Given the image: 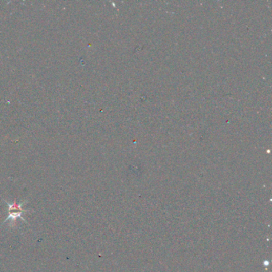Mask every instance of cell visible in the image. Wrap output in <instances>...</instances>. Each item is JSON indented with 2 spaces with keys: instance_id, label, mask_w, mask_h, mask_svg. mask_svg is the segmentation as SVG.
<instances>
[{
  "instance_id": "cell-1",
  "label": "cell",
  "mask_w": 272,
  "mask_h": 272,
  "mask_svg": "<svg viewBox=\"0 0 272 272\" xmlns=\"http://www.w3.org/2000/svg\"><path fill=\"white\" fill-rule=\"evenodd\" d=\"M4 202L8 205V216L4 220V224L8 221V220H12L14 221V220L18 218L22 219L27 224V222L24 220V217L22 216L23 213H29V212L32 211V210H30V209H24V207H23L24 205L27 204V201L23 202V203H20V204H18L16 201L14 202V204H10L6 200H4Z\"/></svg>"
}]
</instances>
